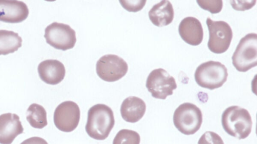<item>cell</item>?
Returning a JSON list of instances; mask_svg holds the SVG:
<instances>
[{"label": "cell", "instance_id": "9a60e30c", "mask_svg": "<svg viewBox=\"0 0 257 144\" xmlns=\"http://www.w3.org/2000/svg\"><path fill=\"white\" fill-rule=\"evenodd\" d=\"M146 110V105L142 99L131 96L123 100L120 106V112L125 121L135 123L143 118Z\"/></svg>", "mask_w": 257, "mask_h": 144}, {"label": "cell", "instance_id": "8fae6325", "mask_svg": "<svg viewBox=\"0 0 257 144\" xmlns=\"http://www.w3.org/2000/svg\"><path fill=\"white\" fill-rule=\"evenodd\" d=\"M27 4L22 1L0 0V21L19 23L26 20L29 15Z\"/></svg>", "mask_w": 257, "mask_h": 144}, {"label": "cell", "instance_id": "d6986e66", "mask_svg": "<svg viewBox=\"0 0 257 144\" xmlns=\"http://www.w3.org/2000/svg\"><path fill=\"white\" fill-rule=\"evenodd\" d=\"M140 134L136 131L122 129L115 136L112 144H140Z\"/></svg>", "mask_w": 257, "mask_h": 144}, {"label": "cell", "instance_id": "9c48e42d", "mask_svg": "<svg viewBox=\"0 0 257 144\" xmlns=\"http://www.w3.org/2000/svg\"><path fill=\"white\" fill-rule=\"evenodd\" d=\"M128 66L119 56L108 54L102 56L97 62L96 71L98 76L108 82L117 81L127 72Z\"/></svg>", "mask_w": 257, "mask_h": 144}, {"label": "cell", "instance_id": "6da1fadb", "mask_svg": "<svg viewBox=\"0 0 257 144\" xmlns=\"http://www.w3.org/2000/svg\"><path fill=\"white\" fill-rule=\"evenodd\" d=\"M115 123L111 108L104 104H96L88 111L85 130L88 135L96 140H104L109 134Z\"/></svg>", "mask_w": 257, "mask_h": 144}, {"label": "cell", "instance_id": "2e32d148", "mask_svg": "<svg viewBox=\"0 0 257 144\" xmlns=\"http://www.w3.org/2000/svg\"><path fill=\"white\" fill-rule=\"evenodd\" d=\"M148 14L151 22L159 27L171 24L174 16L172 4L167 0H162L153 6Z\"/></svg>", "mask_w": 257, "mask_h": 144}, {"label": "cell", "instance_id": "ac0fdd59", "mask_svg": "<svg viewBox=\"0 0 257 144\" xmlns=\"http://www.w3.org/2000/svg\"><path fill=\"white\" fill-rule=\"evenodd\" d=\"M26 118L30 125L36 128H42L47 125V112L42 106L32 104L28 108Z\"/></svg>", "mask_w": 257, "mask_h": 144}, {"label": "cell", "instance_id": "30bf717a", "mask_svg": "<svg viewBox=\"0 0 257 144\" xmlns=\"http://www.w3.org/2000/svg\"><path fill=\"white\" fill-rule=\"evenodd\" d=\"M80 110L77 104L72 101H65L59 104L54 113L56 127L63 132L73 131L78 126Z\"/></svg>", "mask_w": 257, "mask_h": 144}, {"label": "cell", "instance_id": "e0dca14e", "mask_svg": "<svg viewBox=\"0 0 257 144\" xmlns=\"http://www.w3.org/2000/svg\"><path fill=\"white\" fill-rule=\"evenodd\" d=\"M22 39L13 31L0 30V55L17 51L22 46Z\"/></svg>", "mask_w": 257, "mask_h": 144}, {"label": "cell", "instance_id": "5b68a950", "mask_svg": "<svg viewBox=\"0 0 257 144\" xmlns=\"http://www.w3.org/2000/svg\"><path fill=\"white\" fill-rule=\"evenodd\" d=\"M202 121L201 110L196 105L190 102L181 104L176 109L173 115L174 126L185 135L195 134L200 129Z\"/></svg>", "mask_w": 257, "mask_h": 144}, {"label": "cell", "instance_id": "4fadbf2b", "mask_svg": "<svg viewBox=\"0 0 257 144\" xmlns=\"http://www.w3.org/2000/svg\"><path fill=\"white\" fill-rule=\"evenodd\" d=\"M178 31L182 40L190 45L198 46L203 40V28L196 18L188 16L183 18L179 25Z\"/></svg>", "mask_w": 257, "mask_h": 144}, {"label": "cell", "instance_id": "603a6c76", "mask_svg": "<svg viewBox=\"0 0 257 144\" xmlns=\"http://www.w3.org/2000/svg\"><path fill=\"white\" fill-rule=\"evenodd\" d=\"M256 0L247 1L230 0L232 8L237 10H245L251 8L255 5Z\"/></svg>", "mask_w": 257, "mask_h": 144}, {"label": "cell", "instance_id": "ffe728a7", "mask_svg": "<svg viewBox=\"0 0 257 144\" xmlns=\"http://www.w3.org/2000/svg\"><path fill=\"white\" fill-rule=\"evenodd\" d=\"M198 5L203 9L208 10L211 14L219 13L223 6L222 0H197Z\"/></svg>", "mask_w": 257, "mask_h": 144}, {"label": "cell", "instance_id": "52a82bcc", "mask_svg": "<svg viewBox=\"0 0 257 144\" xmlns=\"http://www.w3.org/2000/svg\"><path fill=\"white\" fill-rule=\"evenodd\" d=\"M44 37L51 46L62 50L73 48L76 42L75 30L67 24L57 22L46 28Z\"/></svg>", "mask_w": 257, "mask_h": 144}, {"label": "cell", "instance_id": "277c9868", "mask_svg": "<svg viewBox=\"0 0 257 144\" xmlns=\"http://www.w3.org/2000/svg\"><path fill=\"white\" fill-rule=\"evenodd\" d=\"M232 64L239 72H246L257 65V34L249 33L240 40L232 56Z\"/></svg>", "mask_w": 257, "mask_h": 144}, {"label": "cell", "instance_id": "5bb4252c", "mask_svg": "<svg viewBox=\"0 0 257 144\" xmlns=\"http://www.w3.org/2000/svg\"><path fill=\"white\" fill-rule=\"evenodd\" d=\"M38 72L41 80L49 84L60 83L64 78L65 68L64 64L57 60H46L41 62Z\"/></svg>", "mask_w": 257, "mask_h": 144}, {"label": "cell", "instance_id": "7c38bea8", "mask_svg": "<svg viewBox=\"0 0 257 144\" xmlns=\"http://www.w3.org/2000/svg\"><path fill=\"white\" fill-rule=\"evenodd\" d=\"M23 132V127L17 114L6 113L0 116L1 144H12L17 136Z\"/></svg>", "mask_w": 257, "mask_h": 144}, {"label": "cell", "instance_id": "44dd1931", "mask_svg": "<svg viewBox=\"0 0 257 144\" xmlns=\"http://www.w3.org/2000/svg\"><path fill=\"white\" fill-rule=\"evenodd\" d=\"M198 144H224L222 138L216 133L207 131L200 138Z\"/></svg>", "mask_w": 257, "mask_h": 144}, {"label": "cell", "instance_id": "ba28073f", "mask_svg": "<svg viewBox=\"0 0 257 144\" xmlns=\"http://www.w3.org/2000/svg\"><path fill=\"white\" fill-rule=\"evenodd\" d=\"M146 86L153 97L162 100L172 95L177 88L175 78L162 68L155 69L150 73Z\"/></svg>", "mask_w": 257, "mask_h": 144}, {"label": "cell", "instance_id": "3957f363", "mask_svg": "<svg viewBox=\"0 0 257 144\" xmlns=\"http://www.w3.org/2000/svg\"><path fill=\"white\" fill-rule=\"evenodd\" d=\"M228 76L227 69L219 62L209 60L200 64L196 68L194 78L202 88L213 90L222 86Z\"/></svg>", "mask_w": 257, "mask_h": 144}, {"label": "cell", "instance_id": "8992f818", "mask_svg": "<svg viewBox=\"0 0 257 144\" xmlns=\"http://www.w3.org/2000/svg\"><path fill=\"white\" fill-rule=\"evenodd\" d=\"M206 24L209 30L208 47L215 54H222L229 48L233 36L232 30L226 22L214 21L207 18Z\"/></svg>", "mask_w": 257, "mask_h": 144}, {"label": "cell", "instance_id": "7402d4cb", "mask_svg": "<svg viewBox=\"0 0 257 144\" xmlns=\"http://www.w3.org/2000/svg\"><path fill=\"white\" fill-rule=\"evenodd\" d=\"M146 0H119L123 8L129 12H136L141 10Z\"/></svg>", "mask_w": 257, "mask_h": 144}, {"label": "cell", "instance_id": "7a4b0ae2", "mask_svg": "<svg viewBox=\"0 0 257 144\" xmlns=\"http://www.w3.org/2000/svg\"><path fill=\"white\" fill-rule=\"evenodd\" d=\"M221 123L226 133L239 140L244 139L249 135L252 125L248 111L237 106H230L224 110Z\"/></svg>", "mask_w": 257, "mask_h": 144}, {"label": "cell", "instance_id": "cb8c5ba5", "mask_svg": "<svg viewBox=\"0 0 257 144\" xmlns=\"http://www.w3.org/2000/svg\"><path fill=\"white\" fill-rule=\"evenodd\" d=\"M21 144H48L43 138L34 136L23 141Z\"/></svg>", "mask_w": 257, "mask_h": 144}]
</instances>
